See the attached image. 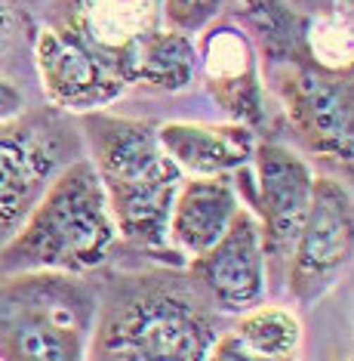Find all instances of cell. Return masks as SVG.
Wrapping results in <instances>:
<instances>
[{"mask_svg":"<svg viewBox=\"0 0 354 361\" xmlns=\"http://www.w3.org/2000/svg\"><path fill=\"white\" fill-rule=\"evenodd\" d=\"M84 133L118 235L136 247L167 250L172 198L185 173L160 149L158 130L145 121L89 111Z\"/></svg>","mask_w":354,"mask_h":361,"instance_id":"obj_1","label":"cell"},{"mask_svg":"<svg viewBox=\"0 0 354 361\" xmlns=\"http://www.w3.org/2000/svg\"><path fill=\"white\" fill-rule=\"evenodd\" d=\"M118 238L96 167L74 161L53 176L15 235L0 247V272L84 275L108 259Z\"/></svg>","mask_w":354,"mask_h":361,"instance_id":"obj_2","label":"cell"},{"mask_svg":"<svg viewBox=\"0 0 354 361\" xmlns=\"http://www.w3.org/2000/svg\"><path fill=\"white\" fill-rule=\"evenodd\" d=\"M87 358L201 361L219 327L197 290L179 281H133L99 312Z\"/></svg>","mask_w":354,"mask_h":361,"instance_id":"obj_3","label":"cell"},{"mask_svg":"<svg viewBox=\"0 0 354 361\" xmlns=\"http://www.w3.org/2000/svg\"><path fill=\"white\" fill-rule=\"evenodd\" d=\"M93 318V297L65 272L6 275L0 281V358H84Z\"/></svg>","mask_w":354,"mask_h":361,"instance_id":"obj_4","label":"cell"},{"mask_svg":"<svg viewBox=\"0 0 354 361\" xmlns=\"http://www.w3.org/2000/svg\"><path fill=\"white\" fill-rule=\"evenodd\" d=\"M351 195L330 176H315V192L293 253L286 287L299 306H311L339 281L351 262Z\"/></svg>","mask_w":354,"mask_h":361,"instance_id":"obj_5","label":"cell"},{"mask_svg":"<svg viewBox=\"0 0 354 361\" xmlns=\"http://www.w3.org/2000/svg\"><path fill=\"white\" fill-rule=\"evenodd\" d=\"M277 96H281L299 142L320 158L348 167L354 149L351 71L293 65L277 75Z\"/></svg>","mask_w":354,"mask_h":361,"instance_id":"obj_6","label":"cell"},{"mask_svg":"<svg viewBox=\"0 0 354 361\" xmlns=\"http://www.w3.org/2000/svg\"><path fill=\"white\" fill-rule=\"evenodd\" d=\"M253 216L268 266L290 259L315 192V173L293 149L259 142L253 149Z\"/></svg>","mask_w":354,"mask_h":361,"instance_id":"obj_7","label":"cell"},{"mask_svg":"<svg viewBox=\"0 0 354 361\" xmlns=\"http://www.w3.org/2000/svg\"><path fill=\"white\" fill-rule=\"evenodd\" d=\"M34 62L46 99L65 111H102L127 90V80L102 56L62 25L40 28Z\"/></svg>","mask_w":354,"mask_h":361,"instance_id":"obj_8","label":"cell"},{"mask_svg":"<svg viewBox=\"0 0 354 361\" xmlns=\"http://www.w3.org/2000/svg\"><path fill=\"white\" fill-rule=\"evenodd\" d=\"M62 136L46 121H0V247L59 173Z\"/></svg>","mask_w":354,"mask_h":361,"instance_id":"obj_9","label":"cell"},{"mask_svg":"<svg viewBox=\"0 0 354 361\" xmlns=\"http://www.w3.org/2000/svg\"><path fill=\"white\" fill-rule=\"evenodd\" d=\"M191 275L203 284L210 300L222 312H246L265 302L268 290V262L262 250L259 223L250 207L234 213L225 235L191 259Z\"/></svg>","mask_w":354,"mask_h":361,"instance_id":"obj_10","label":"cell"},{"mask_svg":"<svg viewBox=\"0 0 354 361\" xmlns=\"http://www.w3.org/2000/svg\"><path fill=\"white\" fill-rule=\"evenodd\" d=\"M197 68L213 102L237 124L259 127L265 121V93L259 80L256 47L232 22L210 25L197 40Z\"/></svg>","mask_w":354,"mask_h":361,"instance_id":"obj_11","label":"cell"},{"mask_svg":"<svg viewBox=\"0 0 354 361\" xmlns=\"http://www.w3.org/2000/svg\"><path fill=\"white\" fill-rule=\"evenodd\" d=\"M158 22L160 0H68L59 25L77 35L129 84L133 56Z\"/></svg>","mask_w":354,"mask_h":361,"instance_id":"obj_12","label":"cell"},{"mask_svg":"<svg viewBox=\"0 0 354 361\" xmlns=\"http://www.w3.org/2000/svg\"><path fill=\"white\" fill-rule=\"evenodd\" d=\"M241 198L232 173L222 176H182L170 210V244L185 257H201L225 235Z\"/></svg>","mask_w":354,"mask_h":361,"instance_id":"obj_13","label":"cell"},{"mask_svg":"<svg viewBox=\"0 0 354 361\" xmlns=\"http://www.w3.org/2000/svg\"><path fill=\"white\" fill-rule=\"evenodd\" d=\"M158 142L185 176H222L250 164L256 139L246 124H194L167 121L158 127Z\"/></svg>","mask_w":354,"mask_h":361,"instance_id":"obj_14","label":"cell"},{"mask_svg":"<svg viewBox=\"0 0 354 361\" xmlns=\"http://www.w3.org/2000/svg\"><path fill=\"white\" fill-rule=\"evenodd\" d=\"M197 71V47L194 40L172 28H154L133 56L129 84H142L148 90L176 93L194 80Z\"/></svg>","mask_w":354,"mask_h":361,"instance_id":"obj_15","label":"cell"},{"mask_svg":"<svg viewBox=\"0 0 354 361\" xmlns=\"http://www.w3.org/2000/svg\"><path fill=\"white\" fill-rule=\"evenodd\" d=\"M232 331L244 340L250 361H290L302 352V324L299 315L286 306H259L237 312Z\"/></svg>","mask_w":354,"mask_h":361,"instance_id":"obj_16","label":"cell"},{"mask_svg":"<svg viewBox=\"0 0 354 361\" xmlns=\"http://www.w3.org/2000/svg\"><path fill=\"white\" fill-rule=\"evenodd\" d=\"M315 62L327 71H351V0H339L333 13L317 16L308 28Z\"/></svg>","mask_w":354,"mask_h":361,"instance_id":"obj_17","label":"cell"},{"mask_svg":"<svg viewBox=\"0 0 354 361\" xmlns=\"http://www.w3.org/2000/svg\"><path fill=\"white\" fill-rule=\"evenodd\" d=\"M225 0H160V13L167 28L182 31V35H201L203 28H210L222 13Z\"/></svg>","mask_w":354,"mask_h":361,"instance_id":"obj_18","label":"cell"},{"mask_svg":"<svg viewBox=\"0 0 354 361\" xmlns=\"http://www.w3.org/2000/svg\"><path fill=\"white\" fill-rule=\"evenodd\" d=\"M22 90L13 84V80L0 78V121H10V118H19L22 111Z\"/></svg>","mask_w":354,"mask_h":361,"instance_id":"obj_19","label":"cell"},{"mask_svg":"<svg viewBox=\"0 0 354 361\" xmlns=\"http://www.w3.org/2000/svg\"><path fill=\"white\" fill-rule=\"evenodd\" d=\"M10 28H13V4L10 0H0V47H4Z\"/></svg>","mask_w":354,"mask_h":361,"instance_id":"obj_20","label":"cell"},{"mask_svg":"<svg viewBox=\"0 0 354 361\" xmlns=\"http://www.w3.org/2000/svg\"><path fill=\"white\" fill-rule=\"evenodd\" d=\"M28 4H37V0H28Z\"/></svg>","mask_w":354,"mask_h":361,"instance_id":"obj_21","label":"cell"}]
</instances>
